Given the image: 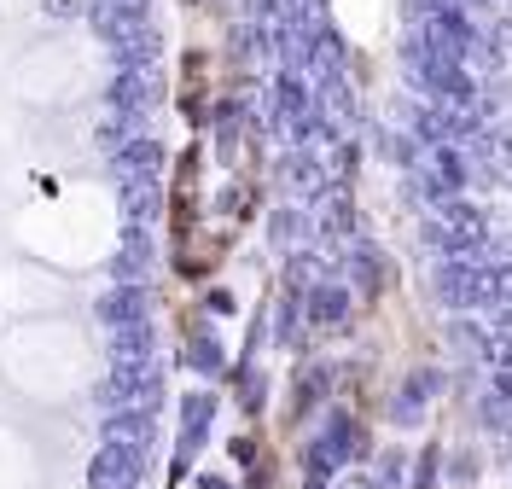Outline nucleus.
Masks as SVG:
<instances>
[{"mask_svg":"<svg viewBox=\"0 0 512 489\" xmlns=\"http://www.w3.org/2000/svg\"><path fill=\"white\" fill-rule=\"evenodd\" d=\"M88 484H94V489H134V484H140V449H128V443H111V449L94 460Z\"/></svg>","mask_w":512,"mask_h":489,"instance_id":"nucleus-1","label":"nucleus"},{"mask_svg":"<svg viewBox=\"0 0 512 489\" xmlns=\"http://www.w3.org/2000/svg\"><path fill=\"white\" fill-rule=\"evenodd\" d=\"M309 309H315V321H338V315L350 309V297H344V292H315Z\"/></svg>","mask_w":512,"mask_h":489,"instance_id":"nucleus-2","label":"nucleus"},{"mask_svg":"<svg viewBox=\"0 0 512 489\" xmlns=\"http://www.w3.org/2000/svg\"><path fill=\"white\" fill-rule=\"evenodd\" d=\"M192 361L210 367V373H222V350H216V344H192Z\"/></svg>","mask_w":512,"mask_h":489,"instance_id":"nucleus-3","label":"nucleus"},{"mask_svg":"<svg viewBox=\"0 0 512 489\" xmlns=\"http://www.w3.org/2000/svg\"><path fill=\"white\" fill-rule=\"evenodd\" d=\"M198 489H227L222 478H198Z\"/></svg>","mask_w":512,"mask_h":489,"instance_id":"nucleus-4","label":"nucleus"}]
</instances>
